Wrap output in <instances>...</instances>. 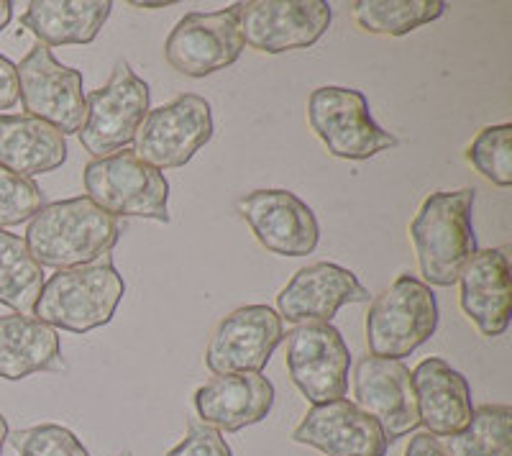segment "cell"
Here are the masks:
<instances>
[{"label":"cell","mask_w":512,"mask_h":456,"mask_svg":"<svg viewBox=\"0 0 512 456\" xmlns=\"http://www.w3.org/2000/svg\"><path fill=\"white\" fill-rule=\"evenodd\" d=\"M118 234L116 218L80 195L44 205L29 221L24 241L41 267L72 269L98 262L116 246Z\"/></svg>","instance_id":"obj_1"},{"label":"cell","mask_w":512,"mask_h":456,"mask_svg":"<svg viewBox=\"0 0 512 456\" xmlns=\"http://www.w3.org/2000/svg\"><path fill=\"white\" fill-rule=\"evenodd\" d=\"M472 213V188L431 193L415 213L410 239L418 254L420 275L428 287L456 285L464 264L477 252Z\"/></svg>","instance_id":"obj_2"},{"label":"cell","mask_w":512,"mask_h":456,"mask_svg":"<svg viewBox=\"0 0 512 456\" xmlns=\"http://www.w3.org/2000/svg\"><path fill=\"white\" fill-rule=\"evenodd\" d=\"M123 295L126 282L108 262L57 269L49 280H44L34 305V318L54 331L62 328L70 334H90L113 321Z\"/></svg>","instance_id":"obj_3"},{"label":"cell","mask_w":512,"mask_h":456,"mask_svg":"<svg viewBox=\"0 0 512 456\" xmlns=\"http://www.w3.org/2000/svg\"><path fill=\"white\" fill-rule=\"evenodd\" d=\"M438 300L433 290L415 275H400L382 295L372 300L367 313V346L372 357H410L436 334Z\"/></svg>","instance_id":"obj_4"},{"label":"cell","mask_w":512,"mask_h":456,"mask_svg":"<svg viewBox=\"0 0 512 456\" xmlns=\"http://www.w3.org/2000/svg\"><path fill=\"white\" fill-rule=\"evenodd\" d=\"M85 198L93 200L108 216L149 218L169 223V182L152 164L141 162L134 152L90 159L82 170Z\"/></svg>","instance_id":"obj_5"},{"label":"cell","mask_w":512,"mask_h":456,"mask_svg":"<svg viewBox=\"0 0 512 456\" xmlns=\"http://www.w3.org/2000/svg\"><path fill=\"white\" fill-rule=\"evenodd\" d=\"M308 123L336 159L361 162L397 147L395 136L372 118L364 93L341 85H323L310 93Z\"/></svg>","instance_id":"obj_6"},{"label":"cell","mask_w":512,"mask_h":456,"mask_svg":"<svg viewBox=\"0 0 512 456\" xmlns=\"http://www.w3.org/2000/svg\"><path fill=\"white\" fill-rule=\"evenodd\" d=\"M18 100L24 103L26 116L49 123L52 129L67 139L80 134L88 100H85V80L75 67L62 65L44 44H36L21 65H16Z\"/></svg>","instance_id":"obj_7"},{"label":"cell","mask_w":512,"mask_h":456,"mask_svg":"<svg viewBox=\"0 0 512 456\" xmlns=\"http://www.w3.org/2000/svg\"><path fill=\"white\" fill-rule=\"evenodd\" d=\"M213 111L203 95L185 93L146 113L136 131L134 154L154 170L185 167L213 139Z\"/></svg>","instance_id":"obj_8"},{"label":"cell","mask_w":512,"mask_h":456,"mask_svg":"<svg viewBox=\"0 0 512 456\" xmlns=\"http://www.w3.org/2000/svg\"><path fill=\"white\" fill-rule=\"evenodd\" d=\"M85 100L88 116L77 136L85 152L100 159L121 152L136 139V131L149 113L152 90L126 62H118L111 80L85 95Z\"/></svg>","instance_id":"obj_9"},{"label":"cell","mask_w":512,"mask_h":456,"mask_svg":"<svg viewBox=\"0 0 512 456\" xmlns=\"http://www.w3.org/2000/svg\"><path fill=\"white\" fill-rule=\"evenodd\" d=\"M231 8L244 44L264 54L313 47L326 36L333 18L326 0H246Z\"/></svg>","instance_id":"obj_10"},{"label":"cell","mask_w":512,"mask_h":456,"mask_svg":"<svg viewBox=\"0 0 512 456\" xmlns=\"http://www.w3.org/2000/svg\"><path fill=\"white\" fill-rule=\"evenodd\" d=\"M351 351L333 323H303L287 334V372L313 405L341 400L349 390Z\"/></svg>","instance_id":"obj_11"},{"label":"cell","mask_w":512,"mask_h":456,"mask_svg":"<svg viewBox=\"0 0 512 456\" xmlns=\"http://www.w3.org/2000/svg\"><path fill=\"white\" fill-rule=\"evenodd\" d=\"M285 339V321L269 305H244L228 313L210 334L205 367L213 375L262 372Z\"/></svg>","instance_id":"obj_12"},{"label":"cell","mask_w":512,"mask_h":456,"mask_svg":"<svg viewBox=\"0 0 512 456\" xmlns=\"http://www.w3.org/2000/svg\"><path fill=\"white\" fill-rule=\"evenodd\" d=\"M244 36L233 8L187 13L164 41V59L185 77H208L231 67L244 52Z\"/></svg>","instance_id":"obj_13"},{"label":"cell","mask_w":512,"mask_h":456,"mask_svg":"<svg viewBox=\"0 0 512 456\" xmlns=\"http://www.w3.org/2000/svg\"><path fill=\"white\" fill-rule=\"evenodd\" d=\"M239 213L256 241L280 257H308L320 241L313 208L290 190H254L239 200Z\"/></svg>","instance_id":"obj_14"},{"label":"cell","mask_w":512,"mask_h":456,"mask_svg":"<svg viewBox=\"0 0 512 456\" xmlns=\"http://www.w3.org/2000/svg\"><path fill=\"white\" fill-rule=\"evenodd\" d=\"M354 403L374 418L387 444L420 426L410 369L397 359L364 357L354 369Z\"/></svg>","instance_id":"obj_15"},{"label":"cell","mask_w":512,"mask_h":456,"mask_svg":"<svg viewBox=\"0 0 512 456\" xmlns=\"http://www.w3.org/2000/svg\"><path fill=\"white\" fill-rule=\"evenodd\" d=\"M367 287L351 269L333 262H315L297 269L292 280L277 295L282 321L331 323L338 310L349 303H367Z\"/></svg>","instance_id":"obj_16"},{"label":"cell","mask_w":512,"mask_h":456,"mask_svg":"<svg viewBox=\"0 0 512 456\" xmlns=\"http://www.w3.org/2000/svg\"><path fill=\"white\" fill-rule=\"evenodd\" d=\"M292 441L326 456H384L390 449L379 423L346 398L313 405L292 431Z\"/></svg>","instance_id":"obj_17"},{"label":"cell","mask_w":512,"mask_h":456,"mask_svg":"<svg viewBox=\"0 0 512 456\" xmlns=\"http://www.w3.org/2000/svg\"><path fill=\"white\" fill-rule=\"evenodd\" d=\"M456 282L461 310L479 334L487 339L505 334L512 313L510 249H477Z\"/></svg>","instance_id":"obj_18"},{"label":"cell","mask_w":512,"mask_h":456,"mask_svg":"<svg viewBox=\"0 0 512 456\" xmlns=\"http://www.w3.org/2000/svg\"><path fill=\"white\" fill-rule=\"evenodd\" d=\"M274 408V385L262 372L216 375L195 392V410L205 426L236 433L262 423Z\"/></svg>","instance_id":"obj_19"},{"label":"cell","mask_w":512,"mask_h":456,"mask_svg":"<svg viewBox=\"0 0 512 456\" xmlns=\"http://www.w3.org/2000/svg\"><path fill=\"white\" fill-rule=\"evenodd\" d=\"M413 377L415 403H418L420 426L428 428L431 436L446 439L464 431L472 421V387L459 369L446 359H423L410 372Z\"/></svg>","instance_id":"obj_20"},{"label":"cell","mask_w":512,"mask_h":456,"mask_svg":"<svg viewBox=\"0 0 512 456\" xmlns=\"http://www.w3.org/2000/svg\"><path fill=\"white\" fill-rule=\"evenodd\" d=\"M67 162V139L49 123L26 113H0V167L34 177L59 170Z\"/></svg>","instance_id":"obj_21"},{"label":"cell","mask_w":512,"mask_h":456,"mask_svg":"<svg viewBox=\"0 0 512 456\" xmlns=\"http://www.w3.org/2000/svg\"><path fill=\"white\" fill-rule=\"evenodd\" d=\"M111 11V0H31L21 26L44 47L90 44L98 39Z\"/></svg>","instance_id":"obj_22"},{"label":"cell","mask_w":512,"mask_h":456,"mask_svg":"<svg viewBox=\"0 0 512 456\" xmlns=\"http://www.w3.org/2000/svg\"><path fill=\"white\" fill-rule=\"evenodd\" d=\"M62 364L59 334L34 316H0V380H26Z\"/></svg>","instance_id":"obj_23"},{"label":"cell","mask_w":512,"mask_h":456,"mask_svg":"<svg viewBox=\"0 0 512 456\" xmlns=\"http://www.w3.org/2000/svg\"><path fill=\"white\" fill-rule=\"evenodd\" d=\"M44 287V269L21 236L0 228V305L31 316Z\"/></svg>","instance_id":"obj_24"},{"label":"cell","mask_w":512,"mask_h":456,"mask_svg":"<svg viewBox=\"0 0 512 456\" xmlns=\"http://www.w3.org/2000/svg\"><path fill=\"white\" fill-rule=\"evenodd\" d=\"M349 8L354 24L377 36H405L446 13L443 0H356Z\"/></svg>","instance_id":"obj_25"},{"label":"cell","mask_w":512,"mask_h":456,"mask_svg":"<svg viewBox=\"0 0 512 456\" xmlns=\"http://www.w3.org/2000/svg\"><path fill=\"white\" fill-rule=\"evenodd\" d=\"M446 456H512V408L482 405L464 431L438 439Z\"/></svg>","instance_id":"obj_26"},{"label":"cell","mask_w":512,"mask_h":456,"mask_svg":"<svg viewBox=\"0 0 512 456\" xmlns=\"http://www.w3.org/2000/svg\"><path fill=\"white\" fill-rule=\"evenodd\" d=\"M512 126H487L474 136V141L466 147V162L474 170L489 180L497 188H510L512 185Z\"/></svg>","instance_id":"obj_27"},{"label":"cell","mask_w":512,"mask_h":456,"mask_svg":"<svg viewBox=\"0 0 512 456\" xmlns=\"http://www.w3.org/2000/svg\"><path fill=\"white\" fill-rule=\"evenodd\" d=\"M44 205L47 200L34 180L0 167V228L31 221Z\"/></svg>","instance_id":"obj_28"},{"label":"cell","mask_w":512,"mask_h":456,"mask_svg":"<svg viewBox=\"0 0 512 456\" xmlns=\"http://www.w3.org/2000/svg\"><path fill=\"white\" fill-rule=\"evenodd\" d=\"M8 436L21 456H88V449L75 433L57 423H41Z\"/></svg>","instance_id":"obj_29"},{"label":"cell","mask_w":512,"mask_h":456,"mask_svg":"<svg viewBox=\"0 0 512 456\" xmlns=\"http://www.w3.org/2000/svg\"><path fill=\"white\" fill-rule=\"evenodd\" d=\"M167 456H233L231 446L223 439V433L210 426H190L185 439L169 451Z\"/></svg>","instance_id":"obj_30"},{"label":"cell","mask_w":512,"mask_h":456,"mask_svg":"<svg viewBox=\"0 0 512 456\" xmlns=\"http://www.w3.org/2000/svg\"><path fill=\"white\" fill-rule=\"evenodd\" d=\"M18 103L16 65L6 54H0V111H8Z\"/></svg>","instance_id":"obj_31"},{"label":"cell","mask_w":512,"mask_h":456,"mask_svg":"<svg viewBox=\"0 0 512 456\" xmlns=\"http://www.w3.org/2000/svg\"><path fill=\"white\" fill-rule=\"evenodd\" d=\"M405 456H446V454H443L436 436H431V433H415L413 439H410L408 449H405Z\"/></svg>","instance_id":"obj_32"},{"label":"cell","mask_w":512,"mask_h":456,"mask_svg":"<svg viewBox=\"0 0 512 456\" xmlns=\"http://www.w3.org/2000/svg\"><path fill=\"white\" fill-rule=\"evenodd\" d=\"M11 18H13V3L11 0H0V31L11 24Z\"/></svg>","instance_id":"obj_33"},{"label":"cell","mask_w":512,"mask_h":456,"mask_svg":"<svg viewBox=\"0 0 512 456\" xmlns=\"http://www.w3.org/2000/svg\"><path fill=\"white\" fill-rule=\"evenodd\" d=\"M177 0H159V3H139V0H134V3H131V6L134 8H146V11H157V8H169V6H175Z\"/></svg>","instance_id":"obj_34"},{"label":"cell","mask_w":512,"mask_h":456,"mask_svg":"<svg viewBox=\"0 0 512 456\" xmlns=\"http://www.w3.org/2000/svg\"><path fill=\"white\" fill-rule=\"evenodd\" d=\"M6 439H8V421H6V416L0 413V454H3V446H6Z\"/></svg>","instance_id":"obj_35"},{"label":"cell","mask_w":512,"mask_h":456,"mask_svg":"<svg viewBox=\"0 0 512 456\" xmlns=\"http://www.w3.org/2000/svg\"><path fill=\"white\" fill-rule=\"evenodd\" d=\"M118 456H131V454H128V451H126V454H118Z\"/></svg>","instance_id":"obj_36"}]
</instances>
